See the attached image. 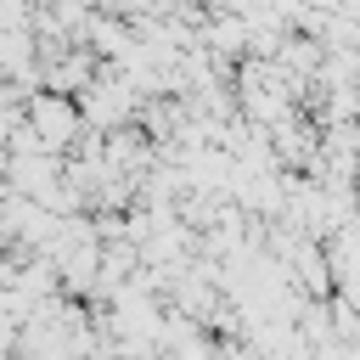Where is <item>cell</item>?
Segmentation results:
<instances>
[{
  "instance_id": "cell-1",
  "label": "cell",
  "mask_w": 360,
  "mask_h": 360,
  "mask_svg": "<svg viewBox=\"0 0 360 360\" xmlns=\"http://www.w3.org/2000/svg\"><path fill=\"white\" fill-rule=\"evenodd\" d=\"M28 124H34V135H39V146H45L51 158H68V152L79 146V135L90 129L84 112H79V101H73V96H51V90H39V96L28 101Z\"/></svg>"
}]
</instances>
